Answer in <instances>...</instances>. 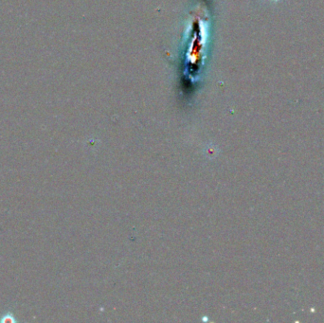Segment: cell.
Instances as JSON below:
<instances>
[{"mask_svg": "<svg viewBox=\"0 0 324 323\" xmlns=\"http://www.w3.org/2000/svg\"><path fill=\"white\" fill-rule=\"evenodd\" d=\"M274 1H279V0H274Z\"/></svg>", "mask_w": 324, "mask_h": 323, "instance_id": "1", "label": "cell"}]
</instances>
